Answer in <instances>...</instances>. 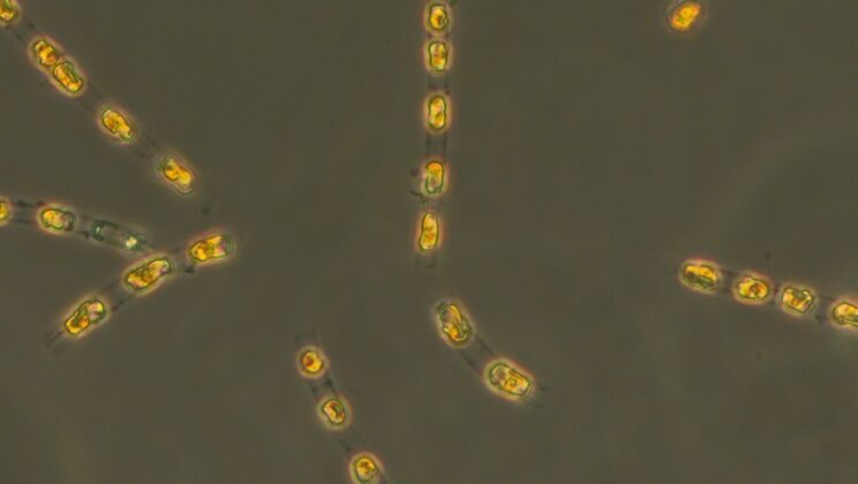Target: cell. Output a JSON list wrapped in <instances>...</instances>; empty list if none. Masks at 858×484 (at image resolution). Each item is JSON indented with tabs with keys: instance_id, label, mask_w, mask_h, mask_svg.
Instances as JSON below:
<instances>
[{
	"instance_id": "1",
	"label": "cell",
	"mask_w": 858,
	"mask_h": 484,
	"mask_svg": "<svg viewBox=\"0 0 858 484\" xmlns=\"http://www.w3.org/2000/svg\"><path fill=\"white\" fill-rule=\"evenodd\" d=\"M484 379L489 389L511 402H527L536 389L532 376L505 359L489 363L485 368Z\"/></svg>"
},
{
	"instance_id": "2",
	"label": "cell",
	"mask_w": 858,
	"mask_h": 484,
	"mask_svg": "<svg viewBox=\"0 0 858 484\" xmlns=\"http://www.w3.org/2000/svg\"><path fill=\"white\" fill-rule=\"evenodd\" d=\"M434 318L441 337L455 349L470 345L476 327L470 316L456 300L443 299L434 307Z\"/></svg>"
},
{
	"instance_id": "3",
	"label": "cell",
	"mask_w": 858,
	"mask_h": 484,
	"mask_svg": "<svg viewBox=\"0 0 858 484\" xmlns=\"http://www.w3.org/2000/svg\"><path fill=\"white\" fill-rule=\"evenodd\" d=\"M177 267L167 255H156L136 263L123 275V286L132 294L148 293L176 274Z\"/></svg>"
},
{
	"instance_id": "4",
	"label": "cell",
	"mask_w": 858,
	"mask_h": 484,
	"mask_svg": "<svg viewBox=\"0 0 858 484\" xmlns=\"http://www.w3.org/2000/svg\"><path fill=\"white\" fill-rule=\"evenodd\" d=\"M90 232L94 242L126 254L142 255L150 247V239L142 232L107 219H95Z\"/></svg>"
},
{
	"instance_id": "5",
	"label": "cell",
	"mask_w": 858,
	"mask_h": 484,
	"mask_svg": "<svg viewBox=\"0 0 858 484\" xmlns=\"http://www.w3.org/2000/svg\"><path fill=\"white\" fill-rule=\"evenodd\" d=\"M708 6L699 0H675L665 11V26L675 38H689L707 21Z\"/></svg>"
},
{
	"instance_id": "6",
	"label": "cell",
	"mask_w": 858,
	"mask_h": 484,
	"mask_svg": "<svg viewBox=\"0 0 858 484\" xmlns=\"http://www.w3.org/2000/svg\"><path fill=\"white\" fill-rule=\"evenodd\" d=\"M109 305L98 295H91L80 301L62 324L64 334L70 338H79L101 326L109 318Z\"/></svg>"
},
{
	"instance_id": "7",
	"label": "cell",
	"mask_w": 858,
	"mask_h": 484,
	"mask_svg": "<svg viewBox=\"0 0 858 484\" xmlns=\"http://www.w3.org/2000/svg\"><path fill=\"white\" fill-rule=\"evenodd\" d=\"M236 253V239L227 231H216L202 235L194 240L186 250L188 261L195 266L227 261L234 258Z\"/></svg>"
},
{
	"instance_id": "8",
	"label": "cell",
	"mask_w": 858,
	"mask_h": 484,
	"mask_svg": "<svg viewBox=\"0 0 858 484\" xmlns=\"http://www.w3.org/2000/svg\"><path fill=\"white\" fill-rule=\"evenodd\" d=\"M154 172L160 182L182 196H190L196 190L198 175L192 166L175 154L159 156L154 163Z\"/></svg>"
},
{
	"instance_id": "9",
	"label": "cell",
	"mask_w": 858,
	"mask_h": 484,
	"mask_svg": "<svg viewBox=\"0 0 858 484\" xmlns=\"http://www.w3.org/2000/svg\"><path fill=\"white\" fill-rule=\"evenodd\" d=\"M98 125L107 138L119 145H133L139 140L138 123L115 104L106 103L99 107Z\"/></svg>"
},
{
	"instance_id": "10",
	"label": "cell",
	"mask_w": 858,
	"mask_h": 484,
	"mask_svg": "<svg viewBox=\"0 0 858 484\" xmlns=\"http://www.w3.org/2000/svg\"><path fill=\"white\" fill-rule=\"evenodd\" d=\"M680 278L685 286L701 293H716L724 282L719 267L704 259L684 262L681 267Z\"/></svg>"
},
{
	"instance_id": "11",
	"label": "cell",
	"mask_w": 858,
	"mask_h": 484,
	"mask_svg": "<svg viewBox=\"0 0 858 484\" xmlns=\"http://www.w3.org/2000/svg\"><path fill=\"white\" fill-rule=\"evenodd\" d=\"M779 306L785 313L797 318L811 315L818 307V297L811 287L799 284H785L780 291Z\"/></svg>"
},
{
	"instance_id": "12",
	"label": "cell",
	"mask_w": 858,
	"mask_h": 484,
	"mask_svg": "<svg viewBox=\"0 0 858 484\" xmlns=\"http://www.w3.org/2000/svg\"><path fill=\"white\" fill-rule=\"evenodd\" d=\"M733 293L747 305H761L773 297V284L763 276L748 272L734 283Z\"/></svg>"
},
{
	"instance_id": "13",
	"label": "cell",
	"mask_w": 858,
	"mask_h": 484,
	"mask_svg": "<svg viewBox=\"0 0 858 484\" xmlns=\"http://www.w3.org/2000/svg\"><path fill=\"white\" fill-rule=\"evenodd\" d=\"M38 222L41 229L52 234H72L78 227L79 218L70 208L49 204L38 213Z\"/></svg>"
},
{
	"instance_id": "14",
	"label": "cell",
	"mask_w": 858,
	"mask_h": 484,
	"mask_svg": "<svg viewBox=\"0 0 858 484\" xmlns=\"http://www.w3.org/2000/svg\"><path fill=\"white\" fill-rule=\"evenodd\" d=\"M49 78L57 89L71 98H78L87 89V78L74 60L68 57L50 72Z\"/></svg>"
},
{
	"instance_id": "15",
	"label": "cell",
	"mask_w": 858,
	"mask_h": 484,
	"mask_svg": "<svg viewBox=\"0 0 858 484\" xmlns=\"http://www.w3.org/2000/svg\"><path fill=\"white\" fill-rule=\"evenodd\" d=\"M28 52L31 62L47 74L66 58L62 47L44 35L38 36L30 42Z\"/></svg>"
},
{
	"instance_id": "16",
	"label": "cell",
	"mask_w": 858,
	"mask_h": 484,
	"mask_svg": "<svg viewBox=\"0 0 858 484\" xmlns=\"http://www.w3.org/2000/svg\"><path fill=\"white\" fill-rule=\"evenodd\" d=\"M442 242V225L438 214L428 210L421 216L418 234H416V248L420 253L433 254L439 250Z\"/></svg>"
},
{
	"instance_id": "17",
	"label": "cell",
	"mask_w": 858,
	"mask_h": 484,
	"mask_svg": "<svg viewBox=\"0 0 858 484\" xmlns=\"http://www.w3.org/2000/svg\"><path fill=\"white\" fill-rule=\"evenodd\" d=\"M318 414L323 425L332 430L344 429L350 422V408L339 395H329L320 403Z\"/></svg>"
},
{
	"instance_id": "18",
	"label": "cell",
	"mask_w": 858,
	"mask_h": 484,
	"mask_svg": "<svg viewBox=\"0 0 858 484\" xmlns=\"http://www.w3.org/2000/svg\"><path fill=\"white\" fill-rule=\"evenodd\" d=\"M382 466L372 454H356L350 463V474L352 481L356 484H374L379 483L382 478Z\"/></svg>"
},
{
	"instance_id": "19",
	"label": "cell",
	"mask_w": 858,
	"mask_h": 484,
	"mask_svg": "<svg viewBox=\"0 0 858 484\" xmlns=\"http://www.w3.org/2000/svg\"><path fill=\"white\" fill-rule=\"evenodd\" d=\"M450 123V106L443 94H434L426 103V126L433 133H442Z\"/></svg>"
},
{
	"instance_id": "20",
	"label": "cell",
	"mask_w": 858,
	"mask_h": 484,
	"mask_svg": "<svg viewBox=\"0 0 858 484\" xmlns=\"http://www.w3.org/2000/svg\"><path fill=\"white\" fill-rule=\"evenodd\" d=\"M447 187V167L440 159H431L424 166L423 190L431 198L442 195Z\"/></svg>"
},
{
	"instance_id": "21",
	"label": "cell",
	"mask_w": 858,
	"mask_h": 484,
	"mask_svg": "<svg viewBox=\"0 0 858 484\" xmlns=\"http://www.w3.org/2000/svg\"><path fill=\"white\" fill-rule=\"evenodd\" d=\"M300 374L307 378H319L326 373L328 361L322 351L316 347H305L296 357Z\"/></svg>"
},
{
	"instance_id": "22",
	"label": "cell",
	"mask_w": 858,
	"mask_h": 484,
	"mask_svg": "<svg viewBox=\"0 0 858 484\" xmlns=\"http://www.w3.org/2000/svg\"><path fill=\"white\" fill-rule=\"evenodd\" d=\"M426 58L429 71L443 74L450 65L451 47L442 39H434L427 44Z\"/></svg>"
},
{
	"instance_id": "23",
	"label": "cell",
	"mask_w": 858,
	"mask_h": 484,
	"mask_svg": "<svg viewBox=\"0 0 858 484\" xmlns=\"http://www.w3.org/2000/svg\"><path fill=\"white\" fill-rule=\"evenodd\" d=\"M829 318H831L834 326L857 331V303L848 299L839 300V301L834 303L831 310H829Z\"/></svg>"
},
{
	"instance_id": "24",
	"label": "cell",
	"mask_w": 858,
	"mask_h": 484,
	"mask_svg": "<svg viewBox=\"0 0 858 484\" xmlns=\"http://www.w3.org/2000/svg\"><path fill=\"white\" fill-rule=\"evenodd\" d=\"M426 23L433 33H446L451 25L450 12H449L446 4L441 2L429 4L426 13Z\"/></svg>"
},
{
	"instance_id": "25",
	"label": "cell",
	"mask_w": 858,
	"mask_h": 484,
	"mask_svg": "<svg viewBox=\"0 0 858 484\" xmlns=\"http://www.w3.org/2000/svg\"><path fill=\"white\" fill-rule=\"evenodd\" d=\"M22 12L15 0H2L0 2V23L2 27L9 28L17 25L21 20Z\"/></svg>"
},
{
	"instance_id": "26",
	"label": "cell",
	"mask_w": 858,
	"mask_h": 484,
	"mask_svg": "<svg viewBox=\"0 0 858 484\" xmlns=\"http://www.w3.org/2000/svg\"><path fill=\"white\" fill-rule=\"evenodd\" d=\"M12 216H13L12 203L5 196H2V198H0V224L5 225V224L11 221Z\"/></svg>"
}]
</instances>
